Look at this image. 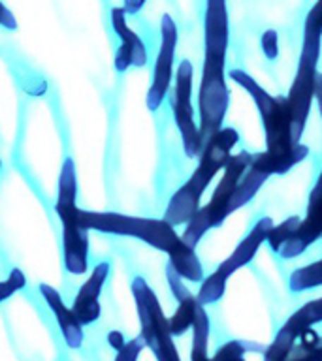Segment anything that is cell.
Wrapping results in <instances>:
<instances>
[{
  "mask_svg": "<svg viewBox=\"0 0 322 361\" xmlns=\"http://www.w3.org/2000/svg\"><path fill=\"white\" fill-rule=\"evenodd\" d=\"M232 81H236L245 89L256 104L266 132V158L273 175H285L287 171L309 157V147L296 143L292 140V123L285 96H271L264 87H260L247 72L234 68L230 73Z\"/></svg>",
  "mask_w": 322,
  "mask_h": 361,
  "instance_id": "obj_1",
  "label": "cell"
},
{
  "mask_svg": "<svg viewBox=\"0 0 322 361\" xmlns=\"http://www.w3.org/2000/svg\"><path fill=\"white\" fill-rule=\"evenodd\" d=\"M237 143H239V134L236 128H219L203 141L202 149L198 152L200 162L194 173L168 202V207L164 213V220L168 224L175 228L191 220L192 214L202 205V196L208 190V186L211 185L215 175L225 168Z\"/></svg>",
  "mask_w": 322,
  "mask_h": 361,
  "instance_id": "obj_2",
  "label": "cell"
},
{
  "mask_svg": "<svg viewBox=\"0 0 322 361\" xmlns=\"http://www.w3.org/2000/svg\"><path fill=\"white\" fill-rule=\"evenodd\" d=\"M321 38H322V19L321 4H315L307 13L304 27V44L299 55L298 72L292 81L290 92L287 98L290 109V123H292V140L296 143L302 141L305 124L309 118L311 106L315 100L318 87H321V73H318V61H321Z\"/></svg>",
  "mask_w": 322,
  "mask_h": 361,
  "instance_id": "obj_3",
  "label": "cell"
},
{
  "mask_svg": "<svg viewBox=\"0 0 322 361\" xmlns=\"http://www.w3.org/2000/svg\"><path fill=\"white\" fill-rule=\"evenodd\" d=\"M78 200V175L72 158L62 162L59 175L55 211L62 224V259L68 273L85 275L89 271V230L81 224Z\"/></svg>",
  "mask_w": 322,
  "mask_h": 361,
  "instance_id": "obj_4",
  "label": "cell"
},
{
  "mask_svg": "<svg viewBox=\"0 0 322 361\" xmlns=\"http://www.w3.org/2000/svg\"><path fill=\"white\" fill-rule=\"evenodd\" d=\"M81 224L87 230H96L112 235L134 237L147 243L149 247L157 248L160 252L169 254L177 245L181 237L172 224L164 219H141V216H129L119 213H95L79 209Z\"/></svg>",
  "mask_w": 322,
  "mask_h": 361,
  "instance_id": "obj_5",
  "label": "cell"
},
{
  "mask_svg": "<svg viewBox=\"0 0 322 361\" xmlns=\"http://www.w3.org/2000/svg\"><path fill=\"white\" fill-rule=\"evenodd\" d=\"M130 288L140 318V337L143 338L145 348L151 350L158 361H181L174 337L168 329V316L164 314L157 293L153 292L143 276H136Z\"/></svg>",
  "mask_w": 322,
  "mask_h": 361,
  "instance_id": "obj_6",
  "label": "cell"
},
{
  "mask_svg": "<svg viewBox=\"0 0 322 361\" xmlns=\"http://www.w3.org/2000/svg\"><path fill=\"white\" fill-rule=\"evenodd\" d=\"M192 83H194V66L191 61H181L174 75V109L175 126L179 130L183 151L189 158H196L202 149V137L194 118V106H192Z\"/></svg>",
  "mask_w": 322,
  "mask_h": 361,
  "instance_id": "obj_7",
  "label": "cell"
},
{
  "mask_svg": "<svg viewBox=\"0 0 322 361\" xmlns=\"http://www.w3.org/2000/svg\"><path fill=\"white\" fill-rule=\"evenodd\" d=\"M175 47H177V25L172 16L164 13L160 21V49L157 62L153 68V79L147 90V107L149 111H157L162 106L164 98L168 96L172 79H174Z\"/></svg>",
  "mask_w": 322,
  "mask_h": 361,
  "instance_id": "obj_8",
  "label": "cell"
},
{
  "mask_svg": "<svg viewBox=\"0 0 322 361\" xmlns=\"http://www.w3.org/2000/svg\"><path fill=\"white\" fill-rule=\"evenodd\" d=\"M322 320V299H313L294 312L285 326L279 329L275 338L264 348V361H282L292 354L294 346L302 335Z\"/></svg>",
  "mask_w": 322,
  "mask_h": 361,
  "instance_id": "obj_9",
  "label": "cell"
},
{
  "mask_svg": "<svg viewBox=\"0 0 322 361\" xmlns=\"http://www.w3.org/2000/svg\"><path fill=\"white\" fill-rule=\"evenodd\" d=\"M251 158L253 154L247 151H239L236 154H232L228 158V162L225 164V173L220 177L219 185L215 188L213 196L209 200L208 205H203V213L208 214L209 222H211V228H217L226 220L228 216V203H230V197L236 190L237 183L242 179L243 171L247 169V166L251 164Z\"/></svg>",
  "mask_w": 322,
  "mask_h": 361,
  "instance_id": "obj_10",
  "label": "cell"
},
{
  "mask_svg": "<svg viewBox=\"0 0 322 361\" xmlns=\"http://www.w3.org/2000/svg\"><path fill=\"white\" fill-rule=\"evenodd\" d=\"M322 235V196H321V183H316V186L311 192L309 205H307V214L305 219H299L296 230L292 231V235L288 237L287 243L279 248L281 258L292 259L298 258L313 245L318 241V237Z\"/></svg>",
  "mask_w": 322,
  "mask_h": 361,
  "instance_id": "obj_11",
  "label": "cell"
},
{
  "mask_svg": "<svg viewBox=\"0 0 322 361\" xmlns=\"http://www.w3.org/2000/svg\"><path fill=\"white\" fill-rule=\"evenodd\" d=\"M112 27L121 39L117 53H115V70L124 73L129 68H141L147 64V49L143 39L126 25V13L123 8L112 10Z\"/></svg>",
  "mask_w": 322,
  "mask_h": 361,
  "instance_id": "obj_12",
  "label": "cell"
},
{
  "mask_svg": "<svg viewBox=\"0 0 322 361\" xmlns=\"http://www.w3.org/2000/svg\"><path fill=\"white\" fill-rule=\"evenodd\" d=\"M109 271H112V265L107 262H102L93 269L83 286L79 288L78 295L73 299L72 312L81 326H90L100 318V293L104 282L109 276Z\"/></svg>",
  "mask_w": 322,
  "mask_h": 361,
  "instance_id": "obj_13",
  "label": "cell"
},
{
  "mask_svg": "<svg viewBox=\"0 0 322 361\" xmlns=\"http://www.w3.org/2000/svg\"><path fill=\"white\" fill-rule=\"evenodd\" d=\"M228 10L226 0H205L203 16V45L205 56H225L228 51Z\"/></svg>",
  "mask_w": 322,
  "mask_h": 361,
  "instance_id": "obj_14",
  "label": "cell"
},
{
  "mask_svg": "<svg viewBox=\"0 0 322 361\" xmlns=\"http://www.w3.org/2000/svg\"><path fill=\"white\" fill-rule=\"evenodd\" d=\"M271 226H273V220H271L270 216L260 219L258 222L253 226V230L249 231L247 237L237 245L236 250H234L225 262H220V265L213 271V273H217L220 279L228 281L237 269H242V267H245L247 264H251L254 256H256V252H258V248L266 243V235H268V230H270Z\"/></svg>",
  "mask_w": 322,
  "mask_h": 361,
  "instance_id": "obj_15",
  "label": "cell"
},
{
  "mask_svg": "<svg viewBox=\"0 0 322 361\" xmlns=\"http://www.w3.org/2000/svg\"><path fill=\"white\" fill-rule=\"evenodd\" d=\"M271 175H273V171H271L270 164H268L264 151L258 152V154H253L251 164L243 171L242 179H239L236 190L232 194L230 203H228V213H236L237 209H242L243 205L253 202L254 196L258 194V190L264 186V183L270 179Z\"/></svg>",
  "mask_w": 322,
  "mask_h": 361,
  "instance_id": "obj_16",
  "label": "cell"
},
{
  "mask_svg": "<svg viewBox=\"0 0 322 361\" xmlns=\"http://www.w3.org/2000/svg\"><path fill=\"white\" fill-rule=\"evenodd\" d=\"M40 293L42 298L45 299V303L51 309V312L55 314L56 326L61 329L62 338L66 341V344L72 350L81 348V344L85 341L83 326L79 324L78 318L73 316L72 309L66 307V303L62 301V295L59 293V290L49 284H40Z\"/></svg>",
  "mask_w": 322,
  "mask_h": 361,
  "instance_id": "obj_17",
  "label": "cell"
},
{
  "mask_svg": "<svg viewBox=\"0 0 322 361\" xmlns=\"http://www.w3.org/2000/svg\"><path fill=\"white\" fill-rule=\"evenodd\" d=\"M168 264L175 269V273L189 282H200L203 279V265L198 259L196 248H191L183 241L168 254Z\"/></svg>",
  "mask_w": 322,
  "mask_h": 361,
  "instance_id": "obj_18",
  "label": "cell"
},
{
  "mask_svg": "<svg viewBox=\"0 0 322 361\" xmlns=\"http://www.w3.org/2000/svg\"><path fill=\"white\" fill-rule=\"evenodd\" d=\"M191 329V361H209V316L203 305H196V314H194Z\"/></svg>",
  "mask_w": 322,
  "mask_h": 361,
  "instance_id": "obj_19",
  "label": "cell"
},
{
  "mask_svg": "<svg viewBox=\"0 0 322 361\" xmlns=\"http://www.w3.org/2000/svg\"><path fill=\"white\" fill-rule=\"evenodd\" d=\"M321 269H322L321 259H316V262H313V264L292 271V275H290V279H288V288H290V292L299 293V292H305V290H315V288L321 286V282H322Z\"/></svg>",
  "mask_w": 322,
  "mask_h": 361,
  "instance_id": "obj_20",
  "label": "cell"
},
{
  "mask_svg": "<svg viewBox=\"0 0 322 361\" xmlns=\"http://www.w3.org/2000/svg\"><path fill=\"white\" fill-rule=\"evenodd\" d=\"M177 309L168 318V329L172 333V337H179L186 329H191L192 322H194V314H196V299L194 295L177 301Z\"/></svg>",
  "mask_w": 322,
  "mask_h": 361,
  "instance_id": "obj_21",
  "label": "cell"
},
{
  "mask_svg": "<svg viewBox=\"0 0 322 361\" xmlns=\"http://www.w3.org/2000/svg\"><path fill=\"white\" fill-rule=\"evenodd\" d=\"M247 352H264V346L247 341H228L215 352L213 357H209V361H243Z\"/></svg>",
  "mask_w": 322,
  "mask_h": 361,
  "instance_id": "obj_22",
  "label": "cell"
},
{
  "mask_svg": "<svg viewBox=\"0 0 322 361\" xmlns=\"http://www.w3.org/2000/svg\"><path fill=\"white\" fill-rule=\"evenodd\" d=\"M299 222V216H288L287 220H282L281 224L271 226L268 230V235H266V243L270 245V248L273 252H279V248L287 243V239L292 235V231L296 230V226Z\"/></svg>",
  "mask_w": 322,
  "mask_h": 361,
  "instance_id": "obj_23",
  "label": "cell"
},
{
  "mask_svg": "<svg viewBox=\"0 0 322 361\" xmlns=\"http://www.w3.org/2000/svg\"><path fill=\"white\" fill-rule=\"evenodd\" d=\"M27 286V276L21 269H11L8 279L0 281V303H4L6 299H10L13 293H17L19 290Z\"/></svg>",
  "mask_w": 322,
  "mask_h": 361,
  "instance_id": "obj_24",
  "label": "cell"
},
{
  "mask_svg": "<svg viewBox=\"0 0 322 361\" xmlns=\"http://www.w3.org/2000/svg\"><path fill=\"white\" fill-rule=\"evenodd\" d=\"M145 348V343L141 337H134L130 341H124V344L117 350L115 361H138L140 354Z\"/></svg>",
  "mask_w": 322,
  "mask_h": 361,
  "instance_id": "obj_25",
  "label": "cell"
},
{
  "mask_svg": "<svg viewBox=\"0 0 322 361\" xmlns=\"http://www.w3.org/2000/svg\"><path fill=\"white\" fill-rule=\"evenodd\" d=\"M166 281H168V286H169V292H172V295H174L177 301H181V299L189 298V295H192L191 290L185 286V281L181 279L177 273H175V269L172 267V265H166Z\"/></svg>",
  "mask_w": 322,
  "mask_h": 361,
  "instance_id": "obj_26",
  "label": "cell"
},
{
  "mask_svg": "<svg viewBox=\"0 0 322 361\" xmlns=\"http://www.w3.org/2000/svg\"><path fill=\"white\" fill-rule=\"evenodd\" d=\"M260 47H262V53L268 61H277L279 56V36H277L275 30L268 28L262 38H260Z\"/></svg>",
  "mask_w": 322,
  "mask_h": 361,
  "instance_id": "obj_27",
  "label": "cell"
},
{
  "mask_svg": "<svg viewBox=\"0 0 322 361\" xmlns=\"http://www.w3.org/2000/svg\"><path fill=\"white\" fill-rule=\"evenodd\" d=\"M282 361H322V354H321V346H305L302 348V354L299 355H294L292 360L287 357V360Z\"/></svg>",
  "mask_w": 322,
  "mask_h": 361,
  "instance_id": "obj_28",
  "label": "cell"
},
{
  "mask_svg": "<svg viewBox=\"0 0 322 361\" xmlns=\"http://www.w3.org/2000/svg\"><path fill=\"white\" fill-rule=\"evenodd\" d=\"M0 27L8 28V30H17L16 16H13L10 8H6L2 2H0Z\"/></svg>",
  "mask_w": 322,
  "mask_h": 361,
  "instance_id": "obj_29",
  "label": "cell"
},
{
  "mask_svg": "<svg viewBox=\"0 0 322 361\" xmlns=\"http://www.w3.org/2000/svg\"><path fill=\"white\" fill-rule=\"evenodd\" d=\"M145 2L147 0H124V4L121 8H123L126 16H136L145 6Z\"/></svg>",
  "mask_w": 322,
  "mask_h": 361,
  "instance_id": "obj_30",
  "label": "cell"
},
{
  "mask_svg": "<svg viewBox=\"0 0 322 361\" xmlns=\"http://www.w3.org/2000/svg\"><path fill=\"white\" fill-rule=\"evenodd\" d=\"M107 343H109V346H112V348L117 352V350L124 344L123 333H121V331H109V333H107Z\"/></svg>",
  "mask_w": 322,
  "mask_h": 361,
  "instance_id": "obj_31",
  "label": "cell"
},
{
  "mask_svg": "<svg viewBox=\"0 0 322 361\" xmlns=\"http://www.w3.org/2000/svg\"><path fill=\"white\" fill-rule=\"evenodd\" d=\"M0 166H2V160H0Z\"/></svg>",
  "mask_w": 322,
  "mask_h": 361,
  "instance_id": "obj_32",
  "label": "cell"
}]
</instances>
